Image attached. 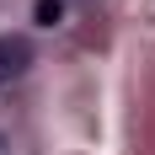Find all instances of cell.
Returning a JSON list of instances; mask_svg holds the SVG:
<instances>
[{"instance_id":"obj_1","label":"cell","mask_w":155,"mask_h":155,"mask_svg":"<svg viewBox=\"0 0 155 155\" xmlns=\"http://www.w3.org/2000/svg\"><path fill=\"white\" fill-rule=\"evenodd\" d=\"M32 70V43L21 32H0V80H21Z\"/></svg>"},{"instance_id":"obj_2","label":"cell","mask_w":155,"mask_h":155,"mask_svg":"<svg viewBox=\"0 0 155 155\" xmlns=\"http://www.w3.org/2000/svg\"><path fill=\"white\" fill-rule=\"evenodd\" d=\"M59 16H64V5H59V0H38V21H43V27H54Z\"/></svg>"},{"instance_id":"obj_3","label":"cell","mask_w":155,"mask_h":155,"mask_svg":"<svg viewBox=\"0 0 155 155\" xmlns=\"http://www.w3.org/2000/svg\"><path fill=\"white\" fill-rule=\"evenodd\" d=\"M0 155H11V139H5V134H0Z\"/></svg>"}]
</instances>
